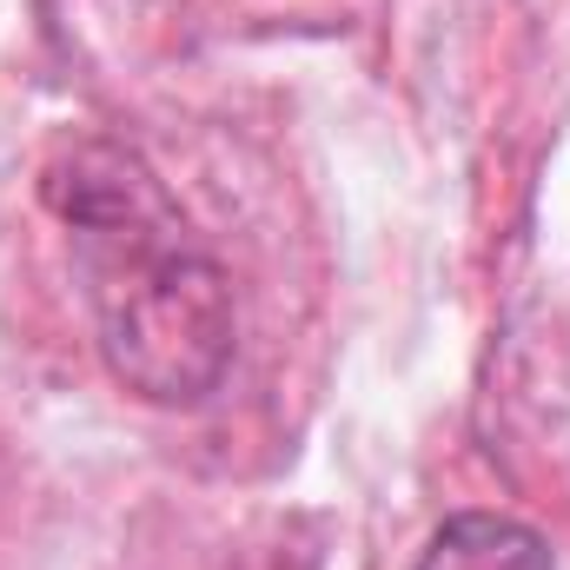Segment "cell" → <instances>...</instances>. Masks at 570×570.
<instances>
[{
    "mask_svg": "<svg viewBox=\"0 0 570 570\" xmlns=\"http://www.w3.org/2000/svg\"><path fill=\"white\" fill-rule=\"evenodd\" d=\"M73 239L107 372L146 405H199L233 365V292L159 173L120 140H73L40 179Z\"/></svg>",
    "mask_w": 570,
    "mask_h": 570,
    "instance_id": "1",
    "label": "cell"
},
{
    "mask_svg": "<svg viewBox=\"0 0 570 570\" xmlns=\"http://www.w3.org/2000/svg\"><path fill=\"white\" fill-rule=\"evenodd\" d=\"M419 570H558V564H551V544L531 524L498 518V511H464L425 544Z\"/></svg>",
    "mask_w": 570,
    "mask_h": 570,
    "instance_id": "2",
    "label": "cell"
}]
</instances>
